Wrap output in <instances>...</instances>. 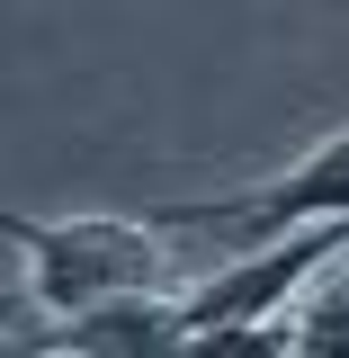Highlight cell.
Listing matches in <instances>:
<instances>
[{"label":"cell","instance_id":"obj_1","mask_svg":"<svg viewBox=\"0 0 349 358\" xmlns=\"http://www.w3.org/2000/svg\"><path fill=\"white\" fill-rule=\"evenodd\" d=\"M0 242L27 260L18 287V322H72L117 296H152L171 287V224H134V215H18L0 206Z\"/></svg>","mask_w":349,"mask_h":358},{"label":"cell","instance_id":"obj_2","mask_svg":"<svg viewBox=\"0 0 349 358\" xmlns=\"http://www.w3.org/2000/svg\"><path fill=\"white\" fill-rule=\"evenodd\" d=\"M349 215V126L322 134L313 152H296L287 171H269L260 188H233V197H188L171 206V233H215V242H269V233H287V224H341Z\"/></svg>","mask_w":349,"mask_h":358},{"label":"cell","instance_id":"obj_3","mask_svg":"<svg viewBox=\"0 0 349 358\" xmlns=\"http://www.w3.org/2000/svg\"><path fill=\"white\" fill-rule=\"evenodd\" d=\"M0 322H18V296H0Z\"/></svg>","mask_w":349,"mask_h":358}]
</instances>
